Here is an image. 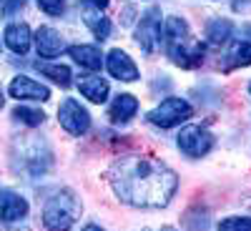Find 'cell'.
Listing matches in <instances>:
<instances>
[{"label": "cell", "instance_id": "6da1fadb", "mask_svg": "<svg viewBox=\"0 0 251 231\" xmlns=\"http://www.w3.org/2000/svg\"><path fill=\"white\" fill-rule=\"evenodd\" d=\"M108 181L123 204L138 208H163L178 186V176L153 156H126L116 161Z\"/></svg>", "mask_w": 251, "mask_h": 231}, {"label": "cell", "instance_id": "7a4b0ae2", "mask_svg": "<svg viewBox=\"0 0 251 231\" xmlns=\"http://www.w3.org/2000/svg\"><path fill=\"white\" fill-rule=\"evenodd\" d=\"M163 46L169 58L181 68H196L203 60V46L199 40H194L188 23L183 18L171 15L163 26Z\"/></svg>", "mask_w": 251, "mask_h": 231}, {"label": "cell", "instance_id": "3957f363", "mask_svg": "<svg viewBox=\"0 0 251 231\" xmlns=\"http://www.w3.org/2000/svg\"><path fill=\"white\" fill-rule=\"evenodd\" d=\"M80 216V201L71 188L55 191L43 206V224L48 231H68Z\"/></svg>", "mask_w": 251, "mask_h": 231}, {"label": "cell", "instance_id": "277c9868", "mask_svg": "<svg viewBox=\"0 0 251 231\" xmlns=\"http://www.w3.org/2000/svg\"><path fill=\"white\" fill-rule=\"evenodd\" d=\"M186 118H191V106L183 98H166L149 113V121L158 128H174Z\"/></svg>", "mask_w": 251, "mask_h": 231}, {"label": "cell", "instance_id": "5b68a950", "mask_svg": "<svg viewBox=\"0 0 251 231\" xmlns=\"http://www.w3.org/2000/svg\"><path fill=\"white\" fill-rule=\"evenodd\" d=\"M136 43L146 55H153L158 43H161V10L151 8L149 13H143L136 28Z\"/></svg>", "mask_w": 251, "mask_h": 231}, {"label": "cell", "instance_id": "8992f818", "mask_svg": "<svg viewBox=\"0 0 251 231\" xmlns=\"http://www.w3.org/2000/svg\"><path fill=\"white\" fill-rule=\"evenodd\" d=\"M58 123L63 126V131H68L71 136H83L91 128V113L83 108L78 101L66 98L58 108Z\"/></svg>", "mask_w": 251, "mask_h": 231}, {"label": "cell", "instance_id": "52a82bcc", "mask_svg": "<svg viewBox=\"0 0 251 231\" xmlns=\"http://www.w3.org/2000/svg\"><path fill=\"white\" fill-rule=\"evenodd\" d=\"M178 149L191 158H201L214 149V136L203 126H183L178 133Z\"/></svg>", "mask_w": 251, "mask_h": 231}, {"label": "cell", "instance_id": "ba28073f", "mask_svg": "<svg viewBox=\"0 0 251 231\" xmlns=\"http://www.w3.org/2000/svg\"><path fill=\"white\" fill-rule=\"evenodd\" d=\"M78 8H80V15H83V23L91 28V33H93L98 40L111 38V20L103 15V10H106V8L91 3V0H80Z\"/></svg>", "mask_w": 251, "mask_h": 231}, {"label": "cell", "instance_id": "9c48e42d", "mask_svg": "<svg viewBox=\"0 0 251 231\" xmlns=\"http://www.w3.org/2000/svg\"><path fill=\"white\" fill-rule=\"evenodd\" d=\"M10 96L18 98V101H48L50 98V91L48 86H43V83H38L28 76H18L10 80Z\"/></svg>", "mask_w": 251, "mask_h": 231}, {"label": "cell", "instance_id": "30bf717a", "mask_svg": "<svg viewBox=\"0 0 251 231\" xmlns=\"http://www.w3.org/2000/svg\"><path fill=\"white\" fill-rule=\"evenodd\" d=\"M25 216H28V201L10 188H0V219L13 224Z\"/></svg>", "mask_w": 251, "mask_h": 231}, {"label": "cell", "instance_id": "8fae6325", "mask_svg": "<svg viewBox=\"0 0 251 231\" xmlns=\"http://www.w3.org/2000/svg\"><path fill=\"white\" fill-rule=\"evenodd\" d=\"M106 68L113 78L118 80H136L138 78V68H136V63L131 60V55L121 51V48H113L106 58Z\"/></svg>", "mask_w": 251, "mask_h": 231}, {"label": "cell", "instance_id": "7c38bea8", "mask_svg": "<svg viewBox=\"0 0 251 231\" xmlns=\"http://www.w3.org/2000/svg\"><path fill=\"white\" fill-rule=\"evenodd\" d=\"M35 48H38V55L40 58H55V55H60V51H63V38H60V33L55 30V28H50V26H40L38 28V33H35Z\"/></svg>", "mask_w": 251, "mask_h": 231}, {"label": "cell", "instance_id": "4fadbf2b", "mask_svg": "<svg viewBox=\"0 0 251 231\" xmlns=\"http://www.w3.org/2000/svg\"><path fill=\"white\" fill-rule=\"evenodd\" d=\"M30 40H33V35L25 23H10L5 28V46L18 55H25L30 51Z\"/></svg>", "mask_w": 251, "mask_h": 231}, {"label": "cell", "instance_id": "5bb4252c", "mask_svg": "<svg viewBox=\"0 0 251 231\" xmlns=\"http://www.w3.org/2000/svg\"><path fill=\"white\" fill-rule=\"evenodd\" d=\"M138 111V101L131 96V93H121L113 103H111V108H108V116L113 123H128Z\"/></svg>", "mask_w": 251, "mask_h": 231}, {"label": "cell", "instance_id": "9a60e30c", "mask_svg": "<svg viewBox=\"0 0 251 231\" xmlns=\"http://www.w3.org/2000/svg\"><path fill=\"white\" fill-rule=\"evenodd\" d=\"M251 66V43H246V40H236V43H231V48H228L226 58H224V71H234V68H246Z\"/></svg>", "mask_w": 251, "mask_h": 231}, {"label": "cell", "instance_id": "2e32d148", "mask_svg": "<svg viewBox=\"0 0 251 231\" xmlns=\"http://www.w3.org/2000/svg\"><path fill=\"white\" fill-rule=\"evenodd\" d=\"M68 55L78 63V66L88 68V71H98L100 63H103V55H100V51L96 46H71Z\"/></svg>", "mask_w": 251, "mask_h": 231}, {"label": "cell", "instance_id": "e0dca14e", "mask_svg": "<svg viewBox=\"0 0 251 231\" xmlns=\"http://www.w3.org/2000/svg\"><path fill=\"white\" fill-rule=\"evenodd\" d=\"M80 93L86 96L91 103H103L108 98V80H103L100 76H91V78H83L78 83Z\"/></svg>", "mask_w": 251, "mask_h": 231}, {"label": "cell", "instance_id": "ac0fdd59", "mask_svg": "<svg viewBox=\"0 0 251 231\" xmlns=\"http://www.w3.org/2000/svg\"><path fill=\"white\" fill-rule=\"evenodd\" d=\"M35 68L40 71V73H46L50 80H55L58 86H71V68L68 66H53V63H35Z\"/></svg>", "mask_w": 251, "mask_h": 231}, {"label": "cell", "instance_id": "d6986e66", "mask_svg": "<svg viewBox=\"0 0 251 231\" xmlns=\"http://www.w3.org/2000/svg\"><path fill=\"white\" fill-rule=\"evenodd\" d=\"M231 30H234V26H231V20H211L208 23V28H206V35H208V43H214V46H219V43H226L228 40V35H231Z\"/></svg>", "mask_w": 251, "mask_h": 231}, {"label": "cell", "instance_id": "ffe728a7", "mask_svg": "<svg viewBox=\"0 0 251 231\" xmlns=\"http://www.w3.org/2000/svg\"><path fill=\"white\" fill-rule=\"evenodd\" d=\"M13 118L20 121V123H25V126H40L46 121V113L43 111H38V108H28V106H18L13 111Z\"/></svg>", "mask_w": 251, "mask_h": 231}, {"label": "cell", "instance_id": "44dd1931", "mask_svg": "<svg viewBox=\"0 0 251 231\" xmlns=\"http://www.w3.org/2000/svg\"><path fill=\"white\" fill-rule=\"evenodd\" d=\"M219 231H251V216H228L219 224Z\"/></svg>", "mask_w": 251, "mask_h": 231}, {"label": "cell", "instance_id": "7402d4cb", "mask_svg": "<svg viewBox=\"0 0 251 231\" xmlns=\"http://www.w3.org/2000/svg\"><path fill=\"white\" fill-rule=\"evenodd\" d=\"M38 5H40L43 13L58 18V15H63V10H66V0H38Z\"/></svg>", "mask_w": 251, "mask_h": 231}, {"label": "cell", "instance_id": "603a6c76", "mask_svg": "<svg viewBox=\"0 0 251 231\" xmlns=\"http://www.w3.org/2000/svg\"><path fill=\"white\" fill-rule=\"evenodd\" d=\"M28 0H3V15H13L18 8H23Z\"/></svg>", "mask_w": 251, "mask_h": 231}, {"label": "cell", "instance_id": "cb8c5ba5", "mask_svg": "<svg viewBox=\"0 0 251 231\" xmlns=\"http://www.w3.org/2000/svg\"><path fill=\"white\" fill-rule=\"evenodd\" d=\"M3 231H28V229L25 226H5Z\"/></svg>", "mask_w": 251, "mask_h": 231}, {"label": "cell", "instance_id": "d4e9b609", "mask_svg": "<svg viewBox=\"0 0 251 231\" xmlns=\"http://www.w3.org/2000/svg\"><path fill=\"white\" fill-rule=\"evenodd\" d=\"M83 231H103V229H100V226H96V224H88V226L83 229Z\"/></svg>", "mask_w": 251, "mask_h": 231}, {"label": "cell", "instance_id": "484cf974", "mask_svg": "<svg viewBox=\"0 0 251 231\" xmlns=\"http://www.w3.org/2000/svg\"><path fill=\"white\" fill-rule=\"evenodd\" d=\"M161 231H178V229H174V226H163Z\"/></svg>", "mask_w": 251, "mask_h": 231}, {"label": "cell", "instance_id": "4316f807", "mask_svg": "<svg viewBox=\"0 0 251 231\" xmlns=\"http://www.w3.org/2000/svg\"><path fill=\"white\" fill-rule=\"evenodd\" d=\"M241 3H244V0H234V8H239Z\"/></svg>", "mask_w": 251, "mask_h": 231}, {"label": "cell", "instance_id": "83f0119b", "mask_svg": "<svg viewBox=\"0 0 251 231\" xmlns=\"http://www.w3.org/2000/svg\"><path fill=\"white\" fill-rule=\"evenodd\" d=\"M3 101H5V98H3V91H0V108H3Z\"/></svg>", "mask_w": 251, "mask_h": 231}, {"label": "cell", "instance_id": "f1b7e54d", "mask_svg": "<svg viewBox=\"0 0 251 231\" xmlns=\"http://www.w3.org/2000/svg\"><path fill=\"white\" fill-rule=\"evenodd\" d=\"M246 33H249V35H251V28H246Z\"/></svg>", "mask_w": 251, "mask_h": 231}, {"label": "cell", "instance_id": "f546056e", "mask_svg": "<svg viewBox=\"0 0 251 231\" xmlns=\"http://www.w3.org/2000/svg\"><path fill=\"white\" fill-rule=\"evenodd\" d=\"M249 91H251V86H249Z\"/></svg>", "mask_w": 251, "mask_h": 231}, {"label": "cell", "instance_id": "4dcf8cb0", "mask_svg": "<svg viewBox=\"0 0 251 231\" xmlns=\"http://www.w3.org/2000/svg\"><path fill=\"white\" fill-rule=\"evenodd\" d=\"M0 3H3V0H0Z\"/></svg>", "mask_w": 251, "mask_h": 231}]
</instances>
